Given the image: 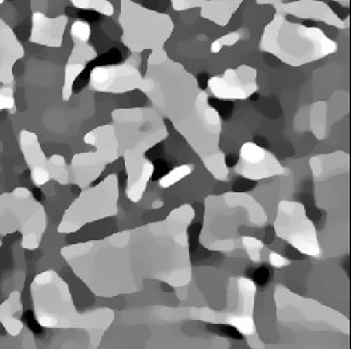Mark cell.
Wrapping results in <instances>:
<instances>
[{
    "label": "cell",
    "instance_id": "6da1fadb",
    "mask_svg": "<svg viewBox=\"0 0 351 349\" xmlns=\"http://www.w3.org/2000/svg\"><path fill=\"white\" fill-rule=\"evenodd\" d=\"M193 216L191 206H182V209L175 210L168 220L123 233L128 248L120 234L100 240L110 254L125 258V261H113L99 254L88 242L69 244L60 253L75 275L96 296L110 298L119 294H131L144 278H157L172 285H184L186 282L167 270V264L191 272L189 258L167 259V255L188 254L185 227L189 226Z\"/></svg>",
    "mask_w": 351,
    "mask_h": 349
},
{
    "label": "cell",
    "instance_id": "7a4b0ae2",
    "mask_svg": "<svg viewBox=\"0 0 351 349\" xmlns=\"http://www.w3.org/2000/svg\"><path fill=\"white\" fill-rule=\"evenodd\" d=\"M140 90L154 107L167 116L193 146L216 178L228 175L223 154L219 152L221 117L209 105L208 94L198 86L197 79L180 63H176L165 49L151 52L148 68Z\"/></svg>",
    "mask_w": 351,
    "mask_h": 349
},
{
    "label": "cell",
    "instance_id": "3957f363",
    "mask_svg": "<svg viewBox=\"0 0 351 349\" xmlns=\"http://www.w3.org/2000/svg\"><path fill=\"white\" fill-rule=\"evenodd\" d=\"M34 315L40 327L48 329H82L90 337V348H97L103 333L113 320L108 308L79 312L69 287L53 270L36 275L29 287Z\"/></svg>",
    "mask_w": 351,
    "mask_h": 349
},
{
    "label": "cell",
    "instance_id": "277c9868",
    "mask_svg": "<svg viewBox=\"0 0 351 349\" xmlns=\"http://www.w3.org/2000/svg\"><path fill=\"white\" fill-rule=\"evenodd\" d=\"M260 49L290 66H306L338 51V44L317 27H306L276 12L263 28Z\"/></svg>",
    "mask_w": 351,
    "mask_h": 349
},
{
    "label": "cell",
    "instance_id": "5b68a950",
    "mask_svg": "<svg viewBox=\"0 0 351 349\" xmlns=\"http://www.w3.org/2000/svg\"><path fill=\"white\" fill-rule=\"evenodd\" d=\"M47 226L45 209L29 189L19 186L0 196V248L1 238L19 233L23 250L35 251L42 244Z\"/></svg>",
    "mask_w": 351,
    "mask_h": 349
},
{
    "label": "cell",
    "instance_id": "8992f818",
    "mask_svg": "<svg viewBox=\"0 0 351 349\" xmlns=\"http://www.w3.org/2000/svg\"><path fill=\"white\" fill-rule=\"evenodd\" d=\"M119 24L121 27V43L132 53L165 49L172 38L175 23L168 14L144 7L133 0L120 1Z\"/></svg>",
    "mask_w": 351,
    "mask_h": 349
},
{
    "label": "cell",
    "instance_id": "52a82bcc",
    "mask_svg": "<svg viewBox=\"0 0 351 349\" xmlns=\"http://www.w3.org/2000/svg\"><path fill=\"white\" fill-rule=\"evenodd\" d=\"M117 177L110 174L97 186L88 188L68 207L58 226L59 234H72L88 223L117 213Z\"/></svg>",
    "mask_w": 351,
    "mask_h": 349
},
{
    "label": "cell",
    "instance_id": "ba28073f",
    "mask_svg": "<svg viewBox=\"0 0 351 349\" xmlns=\"http://www.w3.org/2000/svg\"><path fill=\"white\" fill-rule=\"evenodd\" d=\"M95 152L76 154L68 166L69 183L86 189L104 172L107 165L117 159L119 145L113 125H103L89 131L84 137Z\"/></svg>",
    "mask_w": 351,
    "mask_h": 349
},
{
    "label": "cell",
    "instance_id": "9c48e42d",
    "mask_svg": "<svg viewBox=\"0 0 351 349\" xmlns=\"http://www.w3.org/2000/svg\"><path fill=\"white\" fill-rule=\"evenodd\" d=\"M19 146L35 186L40 188L51 179L60 185H69L66 158L60 154L45 157L36 133L27 129L21 131Z\"/></svg>",
    "mask_w": 351,
    "mask_h": 349
},
{
    "label": "cell",
    "instance_id": "30bf717a",
    "mask_svg": "<svg viewBox=\"0 0 351 349\" xmlns=\"http://www.w3.org/2000/svg\"><path fill=\"white\" fill-rule=\"evenodd\" d=\"M276 231L278 237L291 243L298 251L308 255L319 254L317 231L311 220L307 219L302 205L282 202L276 222Z\"/></svg>",
    "mask_w": 351,
    "mask_h": 349
},
{
    "label": "cell",
    "instance_id": "8fae6325",
    "mask_svg": "<svg viewBox=\"0 0 351 349\" xmlns=\"http://www.w3.org/2000/svg\"><path fill=\"white\" fill-rule=\"evenodd\" d=\"M141 83L143 75L132 60L119 66H95L89 77L90 89L104 93H127L140 89Z\"/></svg>",
    "mask_w": 351,
    "mask_h": 349
},
{
    "label": "cell",
    "instance_id": "7c38bea8",
    "mask_svg": "<svg viewBox=\"0 0 351 349\" xmlns=\"http://www.w3.org/2000/svg\"><path fill=\"white\" fill-rule=\"evenodd\" d=\"M208 87L219 100H245L258 89L257 70L249 66L226 69L222 75L213 76Z\"/></svg>",
    "mask_w": 351,
    "mask_h": 349
},
{
    "label": "cell",
    "instance_id": "4fadbf2b",
    "mask_svg": "<svg viewBox=\"0 0 351 349\" xmlns=\"http://www.w3.org/2000/svg\"><path fill=\"white\" fill-rule=\"evenodd\" d=\"M276 12L285 16H293L301 21L324 23L338 29L349 28V18L341 19L334 10L321 0H297L289 3H278L273 5Z\"/></svg>",
    "mask_w": 351,
    "mask_h": 349
},
{
    "label": "cell",
    "instance_id": "5bb4252c",
    "mask_svg": "<svg viewBox=\"0 0 351 349\" xmlns=\"http://www.w3.org/2000/svg\"><path fill=\"white\" fill-rule=\"evenodd\" d=\"M236 170L249 179H263L284 172L271 154L250 142L242 146L240 162Z\"/></svg>",
    "mask_w": 351,
    "mask_h": 349
},
{
    "label": "cell",
    "instance_id": "9a60e30c",
    "mask_svg": "<svg viewBox=\"0 0 351 349\" xmlns=\"http://www.w3.org/2000/svg\"><path fill=\"white\" fill-rule=\"evenodd\" d=\"M24 47L14 29L0 18V84L14 86V66L24 57Z\"/></svg>",
    "mask_w": 351,
    "mask_h": 349
},
{
    "label": "cell",
    "instance_id": "2e32d148",
    "mask_svg": "<svg viewBox=\"0 0 351 349\" xmlns=\"http://www.w3.org/2000/svg\"><path fill=\"white\" fill-rule=\"evenodd\" d=\"M66 25H68L66 15L48 18L44 15L43 12H34L29 43L49 47V48H60L64 40Z\"/></svg>",
    "mask_w": 351,
    "mask_h": 349
},
{
    "label": "cell",
    "instance_id": "e0dca14e",
    "mask_svg": "<svg viewBox=\"0 0 351 349\" xmlns=\"http://www.w3.org/2000/svg\"><path fill=\"white\" fill-rule=\"evenodd\" d=\"M97 57L96 49L89 43H73V48L64 69V84L62 90L63 101H69L76 79L86 69L88 63Z\"/></svg>",
    "mask_w": 351,
    "mask_h": 349
},
{
    "label": "cell",
    "instance_id": "ac0fdd59",
    "mask_svg": "<svg viewBox=\"0 0 351 349\" xmlns=\"http://www.w3.org/2000/svg\"><path fill=\"white\" fill-rule=\"evenodd\" d=\"M243 1L245 0H204L199 7V16L219 27H226Z\"/></svg>",
    "mask_w": 351,
    "mask_h": 349
},
{
    "label": "cell",
    "instance_id": "d6986e66",
    "mask_svg": "<svg viewBox=\"0 0 351 349\" xmlns=\"http://www.w3.org/2000/svg\"><path fill=\"white\" fill-rule=\"evenodd\" d=\"M22 295L19 291H12L0 305V324L10 336L16 337L22 333Z\"/></svg>",
    "mask_w": 351,
    "mask_h": 349
},
{
    "label": "cell",
    "instance_id": "ffe728a7",
    "mask_svg": "<svg viewBox=\"0 0 351 349\" xmlns=\"http://www.w3.org/2000/svg\"><path fill=\"white\" fill-rule=\"evenodd\" d=\"M75 8L79 10H90L103 16H113L114 5L110 0H69Z\"/></svg>",
    "mask_w": 351,
    "mask_h": 349
},
{
    "label": "cell",
    "instance_id": "44dd1931",
    "mask_svg": "<svg viewBox=\"0 0 351 349\" xmlns=\"http://www.w3.org/2000/svg\"><path fill=\"white\" fill-rule=\"evenodd\" d=\"M92 35V28L89 23L76 21L71 25V38L73 43H88Z\"/></svg>",
    "mask_w": 351,
    "mask_h": 349
},
{
    "label": "cell",
    "instance_id": "7402d4cb",
    "mask_svg": "<svg viewBox=\"0 0 351 349\" xmlns=\"http://www.w3.org/2000/svg\"><path fill=\"white\" fill-rule=\"evenodd\" d=\"M0 110H10L11 113H16L14 86L0 87Z\"/></svg>",
    "mask_w": 351,
    "mask_h": 349
},
{
    "label": "cell",
    "instance_id": "603a6c76",
    "mask_svg": "<svg viewBox=\"0 0 351 349\" xmlns=\"http://www.w3.org/2000/svg\"><path fill=\"white\" fill-rule=\"evenodd\" d=\"M241 40V34L240 32H229L219 39H216L212 45H210V52L212 53H219L225 47H233Z\"/></svg>",
    "mask_w": 351,
    "mask_h": 349
},
{
    "label": "cell",
    "instance_id": "cb8c5ba5",
    "mask_svg": "<svg viewBox=\"0 0 351 349\" xmlns=\"http://www.w3.org/2000/svg\"><path fill=\"white\" fill-rule=\"evenodd\" d=\"M189 173H191V168L189 166H181L178 169H175L173 172H171L169 174L165 175L164 178H161L160 185L162 188H171L177 181H180L181 178H184L185 175H188Z\"/></svg>",
    "mask_w": 351,
    "mask_h": 349
},
{
    "label": "cell",
    "instance_id": "d4e9b609",
    "mask_svg": "<svg viewBox=\"0 0 351 349\" xmlns=\"http://www.w3.org/2000/svg\"><path fill=\"white\" fill-rule=\"evenodd\" d=\"M242 243L247 248L250 258L254 262H260V251L263 248V243L257 240H254V238H249V237H243L242 238Z\"/></svg>",
    "mask_w": 351,
    "mask_h": 349
},
{
    "label": "cell",
    "instance_id": "484cf974",
    "mask_svg": "<svg viewBox=\"0 0 351 349\" xmlns=\"http://www.w3.org/2000/svg\"><path fill=\"white\" fill-rule=\"evenodd\" d=\"M173 10L177 12L193 10V8H199L204 0H171Z\"/></svg>",
    "mask_w": 351,
    "mask_h": 349
},
{
    "label": "cell",
    "instance_id": "4316f807",
    "mask_svg": "<svg viewBox=\"0 0 351 349\" xmlns=\"http://www.w3.org/2000/svg\"><path fill=\"white\" fill-rule=\"evenodd\" d=\"M282 1H285V0H256V3L258 5H274V4H278V3H282ZM331 1H335V3L341 4L345 8L350 7V0H331Z\"/></svg>",
    "mask_w": 351,
    "mask_h": 349
},
{
    "label": "cell",
    "instance_id": "83f0119b",
    "mask_svg": "<svg viewBox=\"0 0 351 349\" xmlns=\"http://www.w3.org/2000/svg\"><path fill=\"white\" fill-rule=\"evenodd\" d=\"M270 263H271V266H274V267H282V266L289 264V261L285 259L282 255L277 254V253H271V254H270Z\"/></svg>",
    "mask_w": 351,
    "mask_h": 349
},
{
    "label": "cell",
    "instance_id": "f1b7e54d",
    "mask_svg": "<svg viewBox=\"0 0 351 349\" xmlns=\"http://www.w3.org/2000/svg\"><path fill=\"white\" fill-rule=\"evenodd\" d=\"M4 1H5V0H0V5H1Z\"/></svg>",
    "mask_w": 351,
    "mask_h": 349
}]
</instances>
